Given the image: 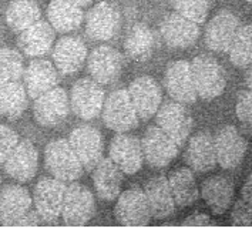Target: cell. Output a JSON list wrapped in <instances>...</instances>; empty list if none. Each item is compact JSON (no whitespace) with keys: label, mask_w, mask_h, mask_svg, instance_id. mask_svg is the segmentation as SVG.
Here are the masks:
<instances>
[{"label":"cell","mask_w":252,"mask_h":228,"mask_svg":"<svg viewBox=\"0 0 252 228\" xmlns=\"http://www.w3.org/2000/svg\"><path fill=\"white\" fill-rule=\"evenodd\" d=\"M191 71L198 97L214 100L224 93L226 87V71L214 57L199 54L191 62Z\"/></svg>","instance_id":"6da1fadb"},{"label":"cell","mask_w":252,"mask_h":228,"mask_svg":"<svg viewBox=\"0 0 252 228\" xmlns=\"http://www.w3.org/2000/svg\"><path fill=\"white\" fill-rule=\"evenodd\" d=\"M124 63V56L110 46L95 47L90 56H87V70L92 79L101 86L113 84L119 80Z\"/></svg>","instance_id":"30bf717a"},{"label":"cell","mask_w":252,"mask_h":228,"mask_svg":"<svg viewBox=\"0 0 252 228\" xmlns=\"http://www.w3.org/2000/svg\"><path fill=\"white\" fill-rule=\"evenodd\" d=\"M239 19L229 10H221L208 22L205 29V44L217 53H228L238 32Z\"/></svg>","instance_id":"ac0fdd59"},{"label":"cell","mask_w":252,"mask_h":228,"mask_svg":"<svg viewBox=\"0 0 252 228\" xmlns=\"http://www.w3.org/2000/svg\"><path fill=\"white\" fill-rule=\"evenodd\" d=\"M183 226L187 227H207V226H217V223L211 220V217L204 213H195L187 217L183 221Z\"/></svg>","instance_id":"ab89813d"},{"label":"cell","mask_w":252,"mask_h":228,"mask_svg":"<svg viewBox=\"0 0 252 228\" xmlns=\"http://www.w3.org/2000/svg\"><path fill=\"white\" fill-rule=\"evenodd\" d=\"M241 198L244 201H247L252 207V174L247 178V181L244 183L242 190H241Z\"/></svg>","instance_id":"60d3db41"},{"label":"cell","mask_w":252,"mask_h":228,"mask_svg":"<svg viewBox=\"0 0 252 228\" xmlns=\"http://www.w3.org/2000/svg\"><path fill=\"white\" fill-rule=\"evenodd\" d=\"M143 191L146 194L153 218L164 220L175 213V201L165 175H156L150 178Z\"/></svg>","instance_id":"d4e9b609"},{"label":"cell","mask_w":252,"mask_h":228,"mask_svg":"<svg viewBox=\"0 0 252 228\" xmlns=\"http://www.w3.org/2000/svg\"><path fill=\"white\" fill-rule=\"evenodd\" d=\"M245 83H247L248 89L252 90V63L248 66V70H247V73H245Z\"/></svg>","instance_id":"b9f144b4"},{"label":"cell","mask_w":252,"mask_h":228,"mask_svg":"<svg viewBox=\"0 0 252 228\" xmlns=\"http://www.w3.org/2000/svg\"><path fill=\"white\" fill-rule=\"evenodd\" d=\"M120 26L121 16L119 9L108 1L97 3L86 16V33L93 40H111L117 36Z\"/></svg>","instance_id":"9a60e30c"},{"label":"cell","mask_w":252,"mask_h":228,"mask_svg":"<svg viewBox=\"0 0 252 228\" xmlns=\"http://www.w3.org/2000/svg\"><path fill=\"white\" fill-rule=\"evenodd\" d=\"M229 60L235 67H248L252 63V25L239 26L228 50Z\"/></svg>","instance_id":"836d02e7"},{"label":"cell","mask_w":252,"mask_h":228,"mask_svg":"<svg viewBox=\"0 0 252 228\" xmlns=\"http://www.w3.org/2000/svg\"><path fill=\"white\" fill-rule=\"evenodd\" d=\"M93 184L101 200L114 201L121 193L124 173L111 159H101L93 170Z\"/></svg>","instance_id":"4316f807"},{"label":"cell","mask_w":252,"mask_h":228,"mask_svg":"<svg viewBox=\"0 0 252 228\" xmlns=\"http://www.w3.org/2000/svg\"><path fill=\"white\" fill-rule=\"evenodd\" d=\"M156 49V34L146 23H135L127 33L124 40L126 56L137 63H143L151 59Z\"/></svg>","instance_id":"f1b7e54d"},{"label":"cell","mask_w":252,"mask_h":228,"mask_svg":"<svg viewBox=\"0 0 252 228\" xmlns=\"http://www.w3.org/2000/svg\"><path fill=\"white\" fill-rule=\"evenodd\" d=\"M87 60V47L77 37H62L56 43L53 62L59 73L68 76L77 73Z\"/></svg>","instance_id":"cb8c5ba5"},{"label":"cell","mask_w":252,"mask_h":228,"mask_svg":"<svg viewBox=\"0 0 252 228\" xmlns=\"http://www.w3.org/2000/svg\"><path fill=\"white\" fill-rule=\"evenodd\" d=\"M235 187L232 180L225 175H213L207 178L199 190V195L215 215L225 214L232 205Z\"/></svg>","instance_id":"603a6c76"},{"label":"cell","mask_w":252,"mask_h":228,"mask_svg":"<svg viewBox=\"0 0 252 228\" xmlns=\"http://www.w3.org/2000/svg\"><path fill=\"white\" fill-rule=\"evenodd\" d=\"M0 188H1V175H0Z\"/></svg>","instance_id":"ee69618b"},{"label":"cell","mask_w":252,"mask_h":228,"mask_svg":"<svg viewBox=\"0 0 252 228\" xmlns=\"http://www.w3.org/2000/svg\"><path fill=\"white\" fill-rule=\"evenodd\" d=\"M68 1L76 4V6H79V7H84V6H89L93 0H68Z\"/></svg>","instance_id":"7bdbcfd3"},{"label":"cell","mask_w":252,"mask_h":228,"mask_svg":"<svg viewBox=\"0 0 252 228\" xmlns=\"http://www.w3.org/2000/svg\"><path fill=\"white\" fill-rule=\"evenodd\" d=\"M54 43V29L49 22L39 20L20 32L17 44L29 57H40L47 53Z\"/></svg>","instance_id":"83f0119b"},{"label":"cell","mask_w":252,"mask_h":228,"mask_svg":"<svg viewBox=\"0 0 252 228\" xmlns=\"http://www.w3.org/2000/svg\"><path fill=\"white\" fill-rule=\"evenodd\" d=\"M19 144V134L12 127L0 124V165L4 164L7 157L12 154L14 147Z\"/></svg>","instance_id":"8d00e7d4"},{"label":"cell","mask_w":252,"mask_h":228,"mask_svg":"<svg viewBox=\"0 0 252 228\" xmlns=\"http://www.w3.org/2000/svg\"><path fill=\"white\" fill-rule=\"evenodd\" d=\"M231 224L238 227H252V207L242 198L231 210Z\"/></svg>","instance_id":"f35d334b"},{"label":"cell","mask_w":252,"mask_h":228,"mask_svg":"<svg viewBox=\"0 0 252 228\" xmlns=\"http://www.w3.org/2000/svg\"><path fill=\"white\" fill-rule=\"evenodd\" d=\"M84 14L81 7L68 0H52L47 7V20L54 32L70 33L77 30L83 23Z\"/></svg>","instance_id":"f546056e"},{"label":"cell","mask_w":252,"mask_h":228,"mask_svg":"<svg viewBox=\"0 0 252 228\" xmlns=\"http://www.w3.org/2000/svg\"><path fill=\"white\" fill-rule=\"evenodd\" d=\"M128 94L138 114V119L143 121L150 120L153 116H156L162 101L161 87L150 76H141L131 81Z\"/></svg>","instance_id":"e0dca14e"},{"label":"cell","mask_w":252,"mask_h":228,"mask_svg":"<svg viewBox=\"0 0 252 228\" xmlns=\"http://www.w3.org/2000/svg\"><path fill=\"white\" fill-rule=\"evenodd\" d=\"M25 73L23 57L16 49H0V84L17 81Z\"/></svg>","instance_id":"e575fe53"},{"label":"cell","mask_w":252,"mask_h":228,"mask_svg":"<svg viewBox=\"0 0 252 228\" xmlns=\"http://www.w3.org/2000/svg\"><path fill=\"white\" fill-rule=\"evenodd\" d=\"M23 77L26 92L32 98L50 92L52 89L57 87L59 83L57 68L52 62L44 59L33 60L25 70Z\"/></svg>","instance_id":"484cf974"},{"label":"cell","mask_w":252,"mask_h":228,"mask_svg":"<svg viewBox=\"0 0 252 228\" xmlns=\"http://www.w3.org/2000/svg\"><path fill=\"white\" fill-rule=\"evenodd\" d=\"M168 184L173 193L175 205L184 208L198 200L199 190L191 168L183 167L175 170L168 178Z\"/></svg>","instance_id":"1f68e13d"},{"label":"cell","mask_w":252,"mask_h":228,"mask_svg":"<svg viewBox=\"0 0 252 228\" xmlns=\"http://www.w3.org/2000/svg\"><path fill=\"white\" fill-rule=\"evenodd\" d=\"M141 147L144 161L154 168H164L170 165L180 151V146L165 134L158 126L147 129L141 140Z\"/></svg>","instance_id":"7c38bea8"},{"label":"cell","mask_w":252,"mask_h":228,"mask_svg":"<svg viewBox=\"0 0 252 228\" xmlns=\"http://www.w3.org/2000/svg\"><path fill=\"white\" fill-rule=\"evenodd\" d=\"M156 121L159 129L173 138L181 147L192 130V117L186 104L178 101H167L161 104L156 113Z\"/></svg>","instance_id":"ba28073f"},{"label":"cell","mask_w":252,"mask_h":228,"mask_svg":"<svg viewBox=\"0 0 252 228\" xmlns=\"http://www.w3.org/2000/svg\"><path fill=\"white\" fill-rule=\"evenodd\" d=\"M108 156L124 174L128 175L140 171L144 163L141 140L127 133H119L111 140Z\"/></svg>","instance_id":"2e32d148"},{"label":"cell","mask_w":252,"mask_h":228,"mask_svg":"<svg viewBox=\"0 0 252 228\" xmlns=\"http://www.w3.org/2000/svg\"><path fill=\"white\" fill-rule=\"evenodd\" d=\"M29 94L25 84L9 81L0 84V116L9 120H17L26 111Z\"/></svg>","instance_id":"4dcf8cb0"},{"label":"cell","mask_w":252,"mask_h":228,"mask_svg":"<svg viewBox=\"0 0 252 228\" xmlns=\"http://www.w3.org/2000/svg\"><path fill=\"white\" fill-rule=\"evenodd\" d=\"M41 12L36 0H13L6 10V22L17 33L39 22Z\"/></svg>","instance_id":"d6a6232c"},{"label":"cell","mask_w":252,"mask_h":228,"mask_svg":"<svg viewBox=\"0 0 252 228\" xmlns=\"http://www.w3.org/2000/svg\"><path fill=\"white\" fill-rule=\"evenodd\" d=\"M70 114V98L64 89L54 87L34 98L33 116L43 127L53 129L67 120Z\"/></svg>","instance_id":"52a82bcc"},{"label":"cell","mask_w":252,"mask_h":228,"mask_svg":"<svg viewBox=\"0 0 252 228\" xmlns=\"http://www.w3.org/2000/svg\"><path fill=\"white\" fill-rule=\"evenodd\" d=\"M95 214L93 193L83 184L71 183L66 187L62 218L67 226H84Z\"/></svg>","instance_id":"8992f818"},{"label":"cell","mask_w":252,"mask_h":228,"mask_svg":"<svg viewBox=\"0 0 252 228\" xmlns=\"http://www.w3.org/2000/svg\"><path fill=\"white\" fill-rule=\"evenodd\" d=\"M184 159L192 171L207 173L214 170L217 165L214 135L208 131H199L192 135L187 144Z\"/></svg>","instance_id":"7402d4cb"},{"label":"cell","mask_w":252,"mask_h":228,"mask_svg":"<svg viewBox=\"0 0 252 228\" xmlns=\"http://www.w3.org/2000/svg\"><path fill=\"white\" fill-rule=\"evenodd\" d=\"M247 1H248V3H252V0H247Z\"/></svg>","instance_id":"f6af8a7d"},{"label":"cell","mask_w":252,"mask_h":228,"mask_svg":"<svg viewBox=\"0 0 252 228\" xmlns=\"http://www.w3.org/2000/svg\"><path fill=\"white\" fill-rule=\"evenodd\" d=\"M66 183L54 177H43L33 188V205L41 221L53 223L62 215Z\"/></svg>","instance_id":"277c9868"},{"label":"cell","mask_w":252,"mask_h":228,"mask_svg":"<svg viewBox=\"0 0 252 228\" xmlns=\"http://www.w3.org/2000/svg\"><path fill=\"white\" fill-rule=\"evenodd\" d=\"M33 200L26 188L19 184H7L0 188V224L17 226L32 210Z\"/></svg>","instance_id":"ffe728a7"},{"label":"cell","mask_w":252,"mask_h":228,"mask_svg":"<svg viewBox=\"0 0 252 228\" xmlns=\"http://www.w3.org/2000/svg\"><path fill=\"white\" fill-rule=\"evenodd\" d=\"M161 36L171 49L191 47L199 37V27L195 22L177 12L167 14L161 22Z\"/></svg>","instance_id":"44dd1931"},{"label":"cell","mask_w":252,"mask_h":228,"mask_svg":"<svg viewBox=\"0 0 252 228\" xmlns=\"http://www.w3.org/2000/svg\"><path fill=\"white\" fill-rule=\"evenodd\" d=\"M235 113L242 124L252 127V90L248 89L238 94Z\"/></svg>","instance_id":"74e56055"},{"label":"cell","mask_w":252,"mask_h":228,"mask_svg":"<svg viewBox=\"0 0 252 228\" xmlns=\"http://www.w3.org/2000/svg\"><path fill=\"white\" fill-rule=\"evenodd\" d=\"M214 146L217 154V164L225 170H234L244 161L248 150L245 137L235 126H224L214 135Z\"/></svg>","instance_id":"8fae6325"},{"label":"cell","mask_w":252,"mask_h":228,"mask_svg":"<svg viewBox=\"0 0 252 228\" xmlns=\"http://www.w3.org/2000/svg\"><path fill=\"white\" fill-rule=\"evenodd\" d=\"M39 153L30 140L19 141L12 154L4 161L3 167L6 174L17 183H27L37 173Z\"/></svg>","instance_id":"d6986e66"},{"label":"cell","mask_w":252,"mask_h":228,"mask_svg":"<svg viewBox=\"0 0 252 228\" xmlns=\"http://www.w3.org/2000/svg\"><path fill=\"white\" fill-rule=\"evenodd\" d=\"M104 106V90L93 79L77 80L70 93V110L83 120H93Z\"/></svg>","instance_id":"5b68a950"},{"label":"cell","mask_w":252,"mask_h":228,"mask_svg":"<svg viewBox=\"0 0 252 228\" xmlns=\"http://www.w3.org/2000/svg\"><path fill=\"white\" fill-rule=\"evenodd\" d=\"M164 87L174 101L183 104L195 103L198 94L192 79L191 63L186 60H177L170 63L164 74Z\"/></svg>","instance_id":"5bb4252c"},{"label":"cell","mask_w":252,"mask_h":228,"mask_svg":"<svg viewBox=\"0 0 252 228\" xmlns=\"http://www.w3.org/2000/svg\"><path fill=\"white\" fill-rule=\"evenodd\" d=\"M68 143L86 171H92L103 159V137L95 127L80 126L74 129L68 137Z\"/></svg>","instance_id":"4fadbf2b"},{"label":"cell","mask_w":252,"mask_h":228,"mask_svg":"<svg viewBox=\"0 0 252 228\" xmlns=\"http://www.w3.org/2000/svg\"><path fill=\"white\" fill-rule=\"evenodd\" d=\"M171 6L177 13L197 25L204 23L210 12V0H171Z\"/></svg>","instance_id":"d590c367"},{"label":"cell","mask_w":252,"mask_h":228,"mask_svg":"<svg viewBox=\"0 0 252 228\" xmlns=\"http://www.w3.org/2000/svg\"><path fill=\"white\" fill-rule=\"evenodd\" d=\"M101 114L104 124L116 133H127L135 129L140 121L128 90L126 89L116 90L107 97Z\"/></svg>","instance_id":"3957f363"},{"label":"cell","mask_w":252,"mask_h":228,"mask_svg":"<svg viewBox=\"0 0 252 228\" xmlns=\"http://www.w3.org/2000/svg\"><path fill=\"white\" fill-rule=\"evenodd\" d=\"M44 167L52 177L64 183L79 180L84 168L70 146L68 140L60 138L49 143L44 148Z\"/></svg>","instance_id":"7a4b0ae2"},{"label":"cell","mask_w":252,"mask_h":228,"mask_svg":"<svg viewBox=\"0 0 252 228\" xmlns=\"http://www.w3.org/2000/svg\"><path fill=\"white\" fill-rule=\"evenodd\" d=\"M114 215L121 226H148L153 215L150 211L144 191L141 188L134 187L120 193L114 208Z\"/></svg>","instance_id":"9c48e42d"}]
</instances>
